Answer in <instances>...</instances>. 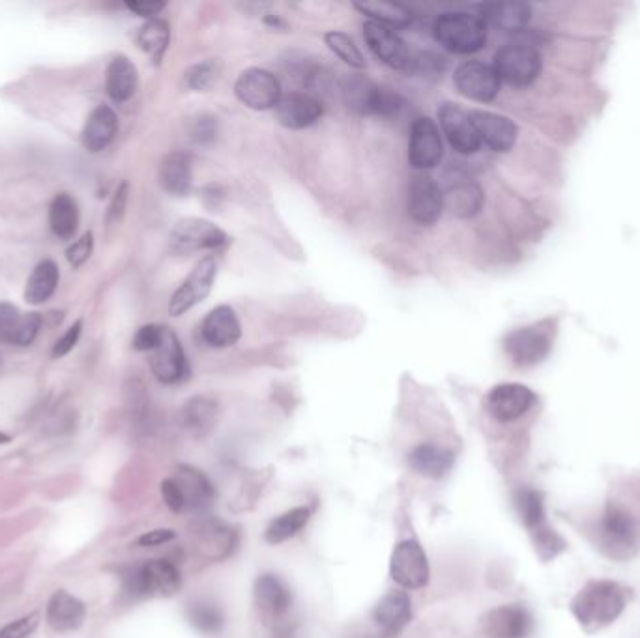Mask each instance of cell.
I'll list each match as a JSON object with an SVG mask.
<instances>
[{
  "mask_svg": "<svg viewBox=\"0 0 640 638\" xmlns=\"http://www.w3.org/2000/svg\"><path fill=\"white\" fill-rule=\"evenodd\" d=\"M627 605V590L612 580H592L571 601V612L586 633L612 624Z\"/></svg>",
  "mask_w": 640,
  "mask_h": 638,
  "instance_id": "1",
  "label": "cell"
},
{
  "mask_svg": "<svg viewBox=\"0 0 640 638\" xmlns=\"http://www.w3.org/2000/svg\"><path fill=\"white\" fill-rule=\"evenodd\" d=\"M341 94L347 109L356 115L393 118L405 107V100L397 92L365 75H347L341 83Z\"/></svg>",
  "mask_w": 640,
  "mask_h": 638,
  "instance_id": "2",
  "label": "cell"
},
{
  "mask_svg": "<svg viewBox=\"0 0 640 638\" xmlns=\"http://www.w3.org/2000/svg\"><path fill=\"white\" fill-rule=\"evenodd\" d=\"M435 38L450 53L472 55L478 53L487 42V23L480 14L448 12L438 17Z\"/></svg>",
  "mask_w": 640,
  "mask_h": 638,
  "instance_id": "3",
  "label": "cell"
},
{
  "mask_svg": "<svg viewBox=\"0 0 640 638\" xmlns=\"http://www.w3.org/2000/svg\"><path fill=\"white\" fill-rule=\"evenodd\" d=\"M597 534H599V543L603 551L612 558L624 560L637 551L639 522L631 513V509L612 500L599 519Z\"/></svg>",
  "mask_w": 640,
  "mask_h": 638,
  "instance_id": "4",
  "label": "cell"
},
{
  "mask_svg": "<svg viewBox=\"0 0 640 638\" xmlns=\"http://www.w3.org/2000/svg\"><path fill=\"white\" fill-rule=\"evenodd\" d=\"M515 508L521 517L524 526L528 528V532L534 537V543L541 552V558H553L556 552L564 549L562 539L554 534L549 528V524L545 521V506H543V494L523 487L515 493Z\"/></svg>",
  "mask_w": 640,
  "mask_h": 638,
  "instance_id": "5",
  "label": "cell"
},
{
  "mask_svg": "<svg viewBox=\"0 0 640 638\" xmlns=\"http://www.w3.org/2000/svg\"><path fill=\"white\" fill-rule=\"evenodd\" d=\"M128 592L133 595L171 597L182 586L180 571L169 560H150L143 566L133 567L126 575Z\"/></svg>",
  "mask_w": 640,
  "mask_h": 638,
  "instance_id": "6",
  "label": "cell"
},
{
  "mask_svg": "<svg viewBox=\"0 0 640 638\" xmlns=\"http://www.w3.org/2000/svg\"><path fill=\"white\" fill-rule=\"evenodd\" d=\"M493 68L500 81L511 87H528L538 79L541 57L532 45L508 44L496 53Z\"/></svg>",
  "mask_w": 640,
  "mask_h": 638,
  "instance_id": "7",
  "label": "cell"
},
{
  "mask_svg": "<svg viewBox=\"0 0 640 638\" xmlns=\"http://www.w3.org/2000/svg\"><path fill=\"white\" fill-rule=\"evenodd\" d=\"M169 240L175 255H191L206 249H219L229 242V236L212 221L184 218L176 223Z\"/></svg>",
  "mask_w": 640,
  "mask_h": 638,
  "instance_id": "8",
  "label": "cell"
},
{
  "mask_svg": "<svg viewBox=\"0 0 640 638\" xmlns=\"http://www.w3.org/2000/svg\"><path fill=\"white\" fill-rule=\"evenodd\" d=\"M234 94L253 111L276 109L281 100V83L276 75L262 68H249L234 83Z\"/></svg>",
  "mask_w": 640,
  "mask_h": 638,
  "instance_id": "9",
  "label": "cell"
},
{
  "mask_svg": "<svg viewBox=\"0 0 640 638\" xmlns=\"http://www.w3.org/2000/svg\"><path fill=\"white\" fill-rule=\"evenodd\" d=\"M216 276H218V264L214 257H204L203 261L197 262L188 279L176 289L169 302L171 317H180L206 300L208 294L212 292Z\"/></svg>",
  "mask_w": 640,
  "mask_h": 638,
  "instance_id": "10",
  "label": "cell"
},
{
  "mask_svg": "<svg viewBox=\"0 0 640 638\" xmlns=\"http://www.w3.org/2000/svg\"><path fill=\"white\" fill-rule=\"evenodd\" d=\"M392 579L405 590H418L429 582V562L418 541H403L395 547L390 560Z\"/></svg>",
  "mask_w": 640,
  "mask_h": 638,
  "instance_id": "11",
  "label": "cell"
},
{
  "mask_svg": "<svg viewBox=\"0 0 640 638\" xmlns=\"http://www.w3.org/2000/svg\"><path fill=\"white\" fill-rule=\"evenodd\" d=\"M150 369L161 384H180L190 375V365L180 339L165 328L158 347L150 352Z\"/></svg>",
  "mask_w": 640,
  "mask_h": 638,
  "instance_id": "12",
  "label": "cell"
},
{
  "mask_svg": "<svg viewBox=\"0 0 640 638\" xmlns=\"http://www.w3.org/2000/svg\"><path fill=\"white\" fill-rule=\"evenodd\" d=\"M444 158L442 135L437 122L429 116H420L414 120L410 130V146H408V161L414 169L427 171L437 167Z\"/></svg>",
  "mask_w": 640,
  "mask_h": 638,
  "instance_id": "13",
  "label": "cell"
},
{
  "mask_svg": "<svg viewBox=\"0 0 640 638\" xmlns=\"http://www.w3.org/2000/svg\"><path fill=\"white\" fill-rule=\"evenodd\" d=\"M446 208L444 191L429 174H416L408 186V214L418 225H435Z\"/></svg>",
  "mask_w": 640,
  "mask_h": 638,
  "instance_id": "14",
  "label": "cell"
},
{
  "mask_svg": "<svg viewBox=\"0 0 640 638\" xmlns=\"http://www.w3.org/2000/svg\"><path fill=\"white\" fill-rule=\"evenodd\" d=\"M551 330L547 328V322L534 324L528 328H521L517 332L508 335L504 341L506 352L515 365L530 367L547 358L551 352Z\"/></svg>",
  "mask_w": 640,
  "mask_h": 638,
  "instance_id": "15",
  "label": "cell"
},
{
  "mask_svg": "<svg viewBox=\"0 0 640 638\" xmlns=\"http://www.w3.org/2000/svg\"><path fill=\"white\" fill-rule=\"evenodd\" d=\"M453 83L461 96L480 103L493 102L502 85L495 68L478 60L461 64L453 75Z\"/></svg>",
  "mask_w": 640,
  "mask_h": 638,
  "instance_id": "16",
  "label": "cell"
},
{
  "mask_svg": "<svg viewBox=\"0 0 640 638\" xmlns=\"http://www.w3.org/2000/svg\"><path fill=\"white\" fill-rule=\"evenodd\" d=\"M364 38L375 57L393 70H408L412 57L403 38L392 29L377 21H365Z\"/></svg>",
  "mask_w": 640,
  "mask_h": 638,
  "instance_id": "17",
  "label": "cell"
},
{
  "mask_svg": "<svg viewBox=\"0 0 640 638\" xmlns=\"http://www.w3.org/2000/svg\"><path fill=\"white\" fill-rule=\"evenodd\" d=\"M534 403L536 393L523 384H500L487 395L485 408L496 421L510 423L523 418Z\"/></svg>",
  "mask_w": 640,
  "mask_h": 638,
  "instance_id": "18",
  "label": "cell"
},
{
  "mask_svg": "<svg viewBox=\"0 0 640 638\" xmlns=\"http://www.w3.org/2000/svg\"><path fill=\"white\" fill-rule=\"evenodd\" d=\"M438 118L444 135L448 137L453 150L463 156H472L480 150V137L472 124L470 113L455 103H444L438 109Z\"/></svg>",
  "mask_w": 640,
  "mask_h": 638,
  "instance_id": "19",
  "label": "cell"
},
{
  "mask_svg": "<svg viewBox=\"0 0 640 638\" xmlns=\"http://www.w3.org/2000/svg\"><path fill=\"white\" fill-rule=\"evenodd\" d=\"M444 203L459 218H474L483 206V191L465 171L451 169L446 174Z\"/></svg>",
  "mask_w": 640,
  "mask_h": 638,
  "instance_id": "20",
  "label": "cell"
},
{
  "mask_svg": "<svg viewBox=\"0 0 640 638\" xmlns=\"http://www.w3.org/2000/svg\"><path fill=\"white\" fill-rule=\"evenodd\" d=\"M322 113H324L322 103L306 92L285 94L281 96L276 107L279 124L289 130H306L319 122Z\"/></svg>",
  "mask_w": 640,
  "mask_h": 638,
  "instance_id": "21",
  "label": "cell"
},
{
  "mask_svg": "<svg viewBox=\"0 0 640 638\" xmlns=\"http://www.w3.org/2000/svg\"><path fill=\"white\" fill-rule=\"evenodd\" d=\"M470 118L478 131L481 145L489 146L495 152H508L517 143L519 130L508 116L489 111H470Z\"/></svg>",
  "mask_w": 640,
  "mask_h": 638,
  "instance_id": "22",
  "label": "cell"
},
{
  "mask_svg": "<svg viewBox=\"0 0 640 638\" xmlns=\"http://www.w3.org/2000/svg\"><path fill=\"white\" fill-rule=\"evenodd\" d=\"M481 627L491 638H526L532 631V616L524 607L506 605L487 612Z\"/></svg>",
  "mask_w": 640,
  "mask_h": 638,
  "instance_id": "23",
  "label": "cell"
},
{
  "mask_svg": "<svg viewBox=\"0 0 640 638\" xmlns=\"http://www.w3.org/2000/svg\"><path fill=\"white\" fill-rule=\"evenodd\" d=\"M242 335L240 320L236 317L233 307L218 305L212 309L201 324V339L204 345L212 348L233 347Z\"/></svg>",
  "mask_w": 640,
  "mask_h": 638,
  "instance_id": "24",
  "label": "cell"
},
{
  "mask_svg": "<svg viewBox=\"0 0 640 638\" xmlns=\"http://www.w3.org/2000/svg\"><path fill=\"white\" fill-rule=\"evenodd\" d=\"M412 618V601L407 592H390L384 595L379 605L373 609V622L384 637L399 635Z\"/></svg>",
  "mask_w": 640,
  "mask_h": 638,
  "instance_id": "25",
  "label": "cell"
},
{
  "mask_svg": "<svg viewBox=\"0 0 640 638\" xmlns=\"http://www.w3.org/2000/svg\"><path fill=\"white\" fill-rule=\"evenodd\" d=\"M85 616H87L85 603L75 595L68 594L66 590H59L51 595L45 610L47 624L57 633L77 631L85 622Z\"/></svg>",
  "mask_w": 640,
  "mask_h": 638,
  "instance_id": "26",
  "label": "cell"
},
{
  "mask_svg": "<svg viewBox=\"0 0 640 638\" xmlns=\"http://www.w3.org/2000/svg\"><path fill=\"white\" fill-rule=\"evenodd\" d=\"M291 603V590L276 575H262L255 582V605L266 620L281 618Z\"/></svg>",
  "mask_w": 640,
  "mask_h": 638,
  "instance_id": "27",
  "label": "cell"
},
{
  "mask_svg": "<svg viewBox=\"0 0 640 638\" xmlns=\"http://www.w3.org/2000/svg\"><path fill=\"white\" fill-rule=\"evenodd\" d=\"M173 479L184 498V511H203L212 504L216 493L210 479L203 472L191 466H180Z\"/></svg>",
  "mask_w": 640,
  "mask_h": 638,
  "instance_id": "28",
  "label": "cell"
},
{
  "mask_svg": "<svg viewBox=\"0 0 640 638\" xmlns=\"http://www.w3.org/2000/svg\"><path fill=\"white\" fill-rule=\"evenodd\" d=\"M532 10L524 2H489L480 6V17L496 29L519 32L530 21Z\"/></svg>",
  "mask_w": 640,
  "mask_h": 638,
  "instance_id": "29",
  "label": "cell"
},
{
  "mask_svg": "<svg viewBox=\"0 0 640 638\" xmlns=\"http://www.w3.org/2000/svg\"><path fill=\"white\" fill-rule=\"evenodd\" d=\"M117 130V113L107 105H100L88 116L87 124L83 128V145L90 152H100L111 145Z\"/></svg>",
  "mask_w": 640,
  "mask_h": 638,
  "instance_id": "30",
  "label": "cell"
},
{
  "mask_svg": "<svg viewBox=\"0 0 640 638\" xmlns=\"http://www.w3.org/2000/svg\"><path fill=\"white\" fill-rule=\"evenodd\" d=\"M160 184L169 195H188L193 184L190 156L184 152L167 154L160 165Z\"/></svg>",
  "mask_w": 640,
  "mask_h": 638,
  "instance_id": "31",
  "label": "cell"
},
{
  "mask_svg": "<svg viewBox=\"0 0 640 638\" xmlns=\"http://www.w3.org/2000/svg\"><path fill=\"white\" fill-rule=\"evenodd\" d=\"M137 85H139V73L130 58L122 55L113 58L105 73V87L111 100L117 103L128 102L133 98Z\"/></svg>",
  "mask_w": 640,
  "mask_h": 638,
  "instance_id": "32",
  "label": "cell"
},
{
  "mask_svg": "<svg viewBox=\"0 0 640 638\" xmlns=\"http://www.w3.org/2000/svg\"><path fill=\"white\" fill-rule=\"evenodd\" d=\"M408 463L425 478L438 479L444 478L450 472L451 466L455 463V457L446 448H440L435 444H423L412 450Z\"/></svg>",
  "mask_w": 640,
  "mask_h": 638,
  "instance_id": "33",
  "label": "cell"
},
{
  "mask_svg": "<svg viewBox=\"0 0 640 638\" xmlns=\"http://www.w3.org/2000/svg\"><path fill=\"white\" fill-rule=\"evenodd\" d=\"M59 266L53 261L40 262L27 281L25 300L32 305L47 302L59 285Z\"/></svg>",
  "mask_w": 640,
  "mask_h": 638,
  "instance_id": "34",
  "label": "cell"
},
{
  "mask_svg": "<svg viewBox=\"0 0 640 638\" xmlns=\"http://www.w3.org/2000/svg\"><path fill=\"white\" fill-rule=\"evenodd\" d=\"M49 225H51V231L64 240L72 238L77 231L79 210H77V203L68 193H60L53 199L49 208Z\"/></svg>",
  "mask_w": 640,
  "mask_h": 638,
  "instance_id": "35",
  "label": "cell"
},
{
  "mask_svg": "<svg viewBox=\"0 0 640 638\" xmlns=\"http://www.w3.org/2000/svg\"><path fill=\"white\" fill-rule=\"evenodd\" d=\"M218 416V406L206 397H193L182 410V423L193 435H204L212 429Z\"/></svg>",
  "mask_w": 640,
  "mask_h": 638,
  "instance_id": "36",
  "label": "cell"
},
{
  "mask_svg": "<svg viewBox=\"0 0 640 638\" xmlns=\"http://www.w3.org/2000/svg\"><path fill=\"white\" fill-rule=\"evenodd\" d=\"M171 42V30L165 21L148 19L137 32V45L150 55L154 62H160Z\"/></svg>",
  "mask_w": 640,
  "mask_h": 638,
  "instance_id": "37",
  "label": "cell"
},
{
  "mask_svg": "<svg viewBox=\"0 0 640 638\" xmlns=\"http://www.w3.org/2000/svg\"><path fill=\"white\" fill-rule=\"evenodd\" d=\"M309 517H311V511L307 508L291 509L268 524L264 537L270 545H279L296 536L309 522Z\"/></svg>",
  "mask_w": 640,
  "mask_h": 638,
  "instance_id": "38",
  "label": "cell"
},
{
  "mask_svg": "<svg viewBox=\"0 0 640 638\" xmlns=\"http://www.w3.org/2000/svg\"><path fill=\"white\" fill-rule=\"evenodd\" d=\"M356 8L362 14L369 15V21H377L386 27H407L412 21V14L407 8L393 2H360Z\"/></svg>",
  "mask_w": 640,
  "mask_h": 638,
  "instance_id": "39",
  "label": "cell"
},
{
  "mask_svg": "<svg viewBox=\"0 0 640 638\" xmlns=\"http://www.w3.org/2000/svg\"><path fill=\"white\" fill-rule=\"evenodd\" d=\"M191 625L204 635H214L223 627V614L214 603L197 601L188 609Z\"/></svg>",
  "mask_w": 640,
  "mask_h": 638,
  "instance_id": "40",
  "label": "cell"
},
{
  "mask_svg": "<svg viewBox=\"0 0 640 638\" xmlns=\"http://www.w3.org/2000/svg\"><path fill=\"white\" fill-rule=\"evenodd\" d=\"M324 40H326V45L332 49V53H335V57L341 58L345 64H349L350 68H356V70L364 68L365 60L362 51L345 32H337V30L328 32L324 36Z\"/></svg>",
  "mask_w": 640,
  "mask_h": 638,
  "instance_id": "41",
  "label": "cell"
},
{
  "mask_svg": "<svg viewBox=\"0 0 640 638\" xmlns=\"http://www.w3.org/2000/svg\"><path fill=\"white\" fill-rule=\"evenodd\" d=\"M219 73H221V64L214 58H208L204 62L191 66L190 70L184 73V87L193 92H206L218 81Z\"/></svg>",
  "mask_w": 640,
  "mask_h": 638,
  "instance_id": "42",
  "label": "cell"
},
{
  "mask_svg": "<svg viewBox=\"0 0 640 638\" xmlns=\"http://www.w3.org/2000/svg\"><path fill=\"white\" fill-rule=\"evenodd\" d=\"M23 313L12 304H0V343L15 345L21 330Z\"/></svg>",
  "mask_w": 640,
  "mask_h": 638,
  "instance_id": "43",
  "label": "cell"
},
{
  "mask_svg": "<svg viewBox=\"0 0 640 638\" xmlns=\"http://www.w3.org/2000/svg\"><path fill=\"white\" fill-rule=\"evenodd\" d=\"M38 624H40L38 614L23 616V618H19V620H15V622L4 625V627L0 629V638H30L34 635Z\"/></svg>",
  "mask_w": 640,
  "mask_h": 638,
  "instance_id": "44",
  "label": "cell"
},
{
  "mask_svg": "<svg viewBox=\"0 0 640 638\" xmlns=\"http://www.w3.org/2000/svg\"><path fill=\"white\" fill-rule=\"evenodd\" d=\"M163 330H165V326H160V324H146L137 330L131 345L139 352H152L154 348L158 347Z\"/></svg>",
  "mask_w": 640,
  "mask_h": 638,
  "instance_id": "45",
  "label": "cell"
},
{
  "mask_svg": "<svg viewBox=\"0 0 640 638\" xmlns=\"http://www.w3.org/2000/svg\"><path fill=\"white\" fill-rule=\"evenodd\" d=\"M94 249V238L92 232H85L73 246L68 247L66 257L72 266H83L90 259Z\"/></svg>",
  "mask_w": 640,
  "mask_h": 638,
  "instance_id": "46",
  "label": "cell"
},
{
  "mask_svg": "<svg viewBox=\"0 0 640 638\" xmlns=\"http://www.w3.org/2000/svg\"><path fill=\"white\" fill-rule=\"evenodd\" d=\"M161 496H163V502L167 504V508L171 509V511H175V513L184 511V498H182V493H180L175 479H165L161 483Z\"/></svg>",
  "mask_w": 640,
  "mask_h": 638,
  "instance_id": "47",
  "label": "cell"
},
{
  "mask_svg": "<svg viewBox=\"0 0 640 638\" xmlns=\"http://www.w3.org/2000/svg\"><path fill=\"white\" fill-rule=\"evenodd\" d=\"M128 182H122L118 186L117 193L113 197V201L109 204V210H107V223H117L120 219L124 218V212H126V204H128Z\"/></svg>",
  "mask_w": 640,
  "mask_h": 638,
  "instance_id": "48",
  "label": "cell"
},
{
  "mask_svg": "<svg viewBox=\"0 0 640 638\" xmlns=\"http://www.w3.org/2000/svg\"><path fill=\"white\" fill-rule=\"evenodd\" d=\"M81 330H83V322L77 320L72 328L57 341V345L53 348V358L66 356V354L77 345V341H79V337H81Z\"/></svg>",
  "mask_w": 640,
  "mask_h": 638,
  "instance_id": "49",
  "label": "cell"
},
{
  "mask_svg": "<svg viewBox=\"0 0 640 638\" xmlns=\"http://www.w3.org/2000/svg\"><path fill=\"white\" fill-rule=\"evenodd\" d=\"M126 6H128V10H131L133 14L154 19V15L160 14L161 10L165 8V2H156V0H135V2H128Z\"/></svg>",
  "mask_w": 640,
  "mask_h": 638,
  "instance_id": "50",
  "label": "cell"
},
{
  "mask_svg": "<svg viewBox=\"0 0 640 638\" xmlns=\"http://www.w3.org/2000/svg\"><path fill=\"white\" fill-rule=\"evenodd\" d=\"M173 539H175L173 530H152V532H146L145 536L139 537L137 543L143 547H158V545H165Z\"/></svg>",
  "mask_w": 640,
  "mask_h": 638,
  "instance_id": "51",
  "label": "cell"
},
{
  "mask_svg": "<svg viewBox=\"0 0 640 638\" xmlns=\"http://www.w3.org/2000/svg\"><path fill=\"white\" fill-rule=\"evenodd\" d=\"M214 135H216L214 118H199V122L195 124V130H193V139L197 143H208L214 139Z\"/></svg>",
  "mask_w": 640,
  "mask_h": 638,
  "instance_id": "52",
  "label": "cell"
},
{
  "mask_svg": "<svg viewBox=\"0 0 640 638\" xmlns=\"http://www.w3.org/2000/svg\"><path fill=\"white\" fill-rule=\"evenodd\" d=\"M10 440H12L10 435H6V433H2V431H0V446H2V444H8Z\"/></svg>",
  "mask_w": 640,
  "mask_h": 638,
  "instance_id": "53",
  "label": "cell"
}]
</instances>
